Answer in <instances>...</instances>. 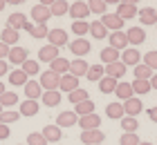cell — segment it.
Listing matches in <instances>:
<instances>
[{
    "label": "cell",
    "instance_id": "obj_1",
    "mask_svg": "<svg viewBox=\"0 0 157 145\" xmlns=\"http://www.w3.org/2000/svg\"><path fill=\"white\" fill-rule=\"evenodd\" d=\"M38 83H40V87L45 92H56V89H59V83H61V76L47 69V71H43V74H40V81Z\"/></svg>",
    "mask_w": 157,
    "mask_h": 145
},
{
    "label": "cell",
    "instance_id": "obj_2",
    "mask_svg": "<svg viewBox=\"0 0 157 145\" xmlns=\"http://www.w3.org/2000/svg\"><path fill=\"white\" fill-rule=\"evenodd\" d=\"M47 40H49V45H52V47H59V49H61V47L67 45V31H65V29H61V27L49 29Z\"/></svg>",
    "mask_w": 157,
    "mask_h": 145
},
{
    "label": "cell",
    "instance_id": "obj_3",
    "mask_svg": "<svg viewBox=\"0 0 157 145\" xmlns=\"http://www.w3.org/2000/svg\"><path fill=\"white\" fill-rule=\"evenodd\" d=\"M108 42H110V47L112 49H121V52H126L128 47V36H126V31H112V34H108Z\"/></svg>",
    "mask_w": 157,
    "mask_h": 145
},
{
    "label": "cell",
    "instance_id": "obj_4",
    "mask_svg": "<svg viewBox=\"0 0 157 145\" xmlns=\"http://www.w3.org/2000/svg\"><path fill=\"white\" fill-rule=\"evenodd\" d=\"M49 18H52L49 7H45V5H34V7H32V20H34L36 25H47Z\"/></svg>",
    "mask_w": 157,
    "mask_h": 145
},
{
    "label": "cell",
    "instance_id": "obj_5",
    "mask_svg": "<svg viewBox=\"0 0 157 145\" xmlns=\"http://www.w3.org/2000/svg\"><path fill=\"white\" fill-rule=\"evenodd\" d=\"M137 5L135 2H130V0H124V2H119V7H117V16L121 18V20H130V18H135L137 16Z\"/></svg>",
    "mask_w": 157,
    "mask_h": 145
},
{
    "label": "cell",
    "instance_id": "obj_6",
    "mask_svg": "<svg viewBox=\"0 0 157 145\" xmlns=\"http://www.w3.org/2000/svg\"><path fill=\"white\" fill-rule=\"evenodd\" d=\"M70 16H72L74 20H85L90 16V7L88 2H83V0H76V2L70 5Z\"/></svg>",
    "mask_w": 157,
    "mask_h": 145
},
{
    "label": "cell",
    "instance_id": "obj_7",
    "mask_svg": "<svg viewBox=\"0 0 157 145\" xmlns=\"http://www.w3.org/2000/svg\"><path fill=\"white\" fill-rule=\"evenodd\" d=\"M105 134L101 129H88V132H81V143L85 145H103Z\"/></svg>",
    "mask_w": 157,
    "mask_h": 145
},
{
    "label": "cell",
    "instance_id": "obj_8",
    "mask_svg": "<svg viewBox=\"0 0 157 145\" xmlns=\"http://www.w3.org/2000/svg\"><path fill=\"white\" fill-rule=\"evenodd\" d=\"M126 65L124 63H112V65H105V67H103V71H105V76H108V78H115V81H121V78H124L126 76Z\"/></svg>",
    "mask_w": 157,
    "mask_h": 145
},
{
    "label": "cell",
    "instance_id": "obj_9",
    "mask_svg": "<svg viewBox=\"0 0 157 145\" xmlns=\"http://www.w3.org/2000/svg\"><path fill=\"white\" fill-rule=\"evenodd\" d=\"M70 49H72V54L76 56V58H83L85 54H90V49H92V45L85 38H76V40H72L70 42Z\"/></svg>",
    "mask_w": 157,
    "mask_h": 145
},
{
    "label": "cell",
    "instance_id": "obj_10",
    "mask_svg": "<svg viewBox=\"0 0 157 145\" xmlns=\"http://www.w3.org/2000/svg\"><path fill=\"white\" fill-rule=\"evenodd\" d=\"M101 23L105 29H112V31H124V20H121L117 13H105L101 16Z\"/></svg>",
    "mask_w": 157,
    "mask_h": 145
},
{
    "label": "cell",
    "instance_id": "obj_11",
    "mask_svg": "<svg viewBox=\"0 0 157 145\" xmlns=\"http://www.w3.org/2000/svg\"><path fill=\"white\" fill-rule=\"evenodd\" d=\"M126 36H128V45H132L135 49H137L141 42L146 40V31H144L141 27H132V29H128Z\"/></svg>",
    "mask_w": 157,
    "mask_h": 145
},
{
    "label": "cell",
    "instance_id": "obj_12",
    "mask_svg": "<svg viewBox=\"0 0 157 145\" xmlns=\"http://www.w3.org/2000/svg\"><path fill=\"white\" fill-rule=\"evenodd\" d=\"M72 125H78V116L74 112H61L56 116V127H72Z\"/></svg>",
    "mask_w": 157,
    "mask_h": 145
},
{
    "label": "cell",
    "instance_id": "obj_13",
    "mask_svg": "<svg viewBox=\"0 0 157 145\" xmlns=\"http://www.w3.org/2000/svg\"><path fill=\"white\" fill-rule=\"evenodd\" d=\"M121 63L126 65H135V67H137V65H141V54H139V49H135V47H128L124 54H121Z\"/></svg>",
    "mask_w": 157,
    "mask_h": 145
},
{
    "label": "cell",
    "instance_id": "obj_14",
    "mask_svg": "<svg viewBox=\"0 0 157 145\" xmlns=\"http://www.w3.org/2000/svg\"><path fill=\"white\" fill-rule=\"evenodd\" d=\"M25 96H27V100H38L40 96H43V87H40V83L38 81H27V85H25Z\"/></svg>",
    "mask_w": 157,
    "mask_h": 145
},
{
    "label": "cell",
    "instance_id": "obj_15",
    "mask_svg": "<svg viewBox=\"0 0 157 145\" xmlns=\"http://www.w3.org/2000/svg\"><path fill=\"white\" fill-rule=\"evenodd\" d=\"M78 125H81L83 132H88V129H99L101 127V118H99L97 114H88V116H81V118H78Z\"/></svg>",
    "mask_w": 157,
    "mask_h": 145
},
{
    "label": "cell",
    "instance_id": "obj_16",
    "mask_svg": "<svg viewBox=\"0 0 157 145\" xmlns=\"http://www.w3.org/2000/svg\"><path fill=\"white\" fill-rule=\"evenodd\" d=\"M49 71H54V74H59V76L70 74V60H67V58H63V56H59L56 60L49 63Z\"/></svg>",
    "mask_w": 157,
    "mask_h": 145
},
{
    "label": "cell",
    "instance_id": "obj_17",
    "mask_svg": "<svg viewBox=\"0 0 157 145\" xmlns=\"http://www.w3.org/2000/svg\"><path fill=\"white\" fill-rule=\"evenodd\" d=\"M74 89H78V78H74L72 74H65V76H61V83H59V92L72 94Z\"/></svg>",
    "mask_w": 157,
    "mask_h": 145
},
{
    "label": "cell",
    "instance_id": "obj_18",
    "mask_svg": "<svg viewBox=\"0 0 157 145\" xmlns=\"http://www.w3.org/2000/svg\"><path fill=\"white\" fill-rule=\"evenodd\" d=\"M88 69H90V63H85L83 58H76V60L70 63V74H72L74 78H81L88 74Z\"/></svg>",
    "mask_w": 157,
    "mask_h": 145
},
{
    "label": "cell",
    "instance_id": "obj_19",
    "mask_svg": "<svg viewBox=\"0 0 157 145\" xmlns=\"http://www.w3.org/2000/svg\"><path fill=\"white\" fill-rule=\"evenodd\" d=\"M59 58V47H52V45H45V47H40L38 49V60L40 63H52Z\"/></svg>",
    "mask_w": 157,
    "mask_h": 145
},
{
    "label": "cell",
    "instance_id": "obj_20",
    "mask_svg": "<svg viewBox=\"0 0 157 145\" xmlns=\"http://www.w3.org/2000/svg\"><path fill=\"white\" fill-rule=\"evenodd\" d=\"M141 110H144V105H141V100H137L135 96L124 103V112H126V116H130V118H137Z\"/></svg>",
    "mask_w": 157,
    "mask_h": 145
},
{
    "label": "cell",
    "instance_id": "obj_21",
    "mask_svg": "<svg viewBox=\"0 0 157 145\" xmlns=\"http://www.w3.org/2000/svg\"><path fill=\"white\" fill-rule=\"evenodd\" d=\"M27 56H29V54H27L25 47H11V49H9V56H7V58H9L11 65H23V63L27 60Z\"/></svg>",
    "mask_w": 157,
    "mask_h": 145
},
{
    "label": "cell",
    "instance_id": "obj_22",
    "mask_svg": "<svg viewBox=\"0 0 157 145\" xmlns=\"http://www.w3.org/2000/svg\"><path fill=\"white\" fill-rule=\"evenodd\" d=\"M105 116H108V118H115V121H121L126 116V112H124V103H110L108 107H105Z\"/></svg>",
    "mask_w": 157,
    "mask_h": 145
},
{
    "label": "cell",
    "instance_id": "obj_23",
    "mask_svg": "<svg viewBox=\"0 0 157 145\" xmlns=\"http://www.w3.org/2000/svg\"><path fill=\"white\" fill-rule=\"evenodd\" d=\"M40 134L45 136V141H52V143H59V141L63 139V132H61V127H56V125H45Z\"/></svg>",
    "mask_w": 157,
    "mask_h": 145
},
{
    "label": "cell",
    "instance_id": "obj_24",
    "mask_svg": "<svg viewBox=\"0 0 157 145\" xmlns=\"http://www.w3.org/2000/svg\"><path fill=\"white\" fill-rule=\"evenodd\" d=\"M18 114L20 116H27V118H29V116H36L38 114V100H23Z\"/></svg>",
    "mask_w": 157,
    "mask_h": 145
},
{
    "label": "cell",
    "instance_id": "obj_25",
    "mask_svg": "<svg viewBox=\"0 0 157 145\" xmlns=\"http://www.w3.org/2000/svg\"><path fill=\"white\" fill-rule=\"evenodd\" d=\"M25 25H27V18H25V13H20V11L11 13V16H9V20H7V27H9V29H13V31L23 29Z\"/></svg>",
    "mask_w": 157,
    "mask_h": 145
},
{
    "label": "cell",
    "instance_id": "obj_26",
    "mask_svg": "<svg viewBox=\"0 0 157 145\" xmlns=\"http://www.w3.org/2000/svg\"><path fill=\"white\" fill-rule=\"evenodd\" d=\"M139 23L148 27V25H157V11L151 9V7H146V9H141L139 11Z\"/></svg>",
    "mask_w": 157,
    "mask_h": 145
},
{
    "label": "cell",
    "instance_id": "obj_27",
    "mask_svg": "<svg viewBox=\"0 0 157 145\" xmlns=\"http://www.w3.org/2000/svg\"><path fill=\"white\" fill-rule=\"evenodd\" d=\"M99 58H101V63H103V67H105V65L119 63V52H117V49H112V47H105V49H101Z\"/></svg>",
    "mask_w": 157,
    "mask_h": 145
},
{
    "label": "cell",
    "instance_id": "obj_28",
    "mask_svg": "<svg viewBox=\"0 0 157 145\" xmlns=\"http://www.w3.org/2000/svg\"><path fill=\"white\" fill-rule=\"evenodd\" d=\"M115 94H117V98H119V100H124V103H126V100H130V98L135 96V92H132V85H130V83H119V85H117V89H115Z\"/></svg>",
    "mask_w": 157,
    "mask_h": 145
},
{
    "label": "cell",
    "instance_id": "obj_29",
    "mask_svg": "<svg viewBox=\"0 0 157 145\" xmlns=\"http://www.w3.org/2000/svg\"><path fill=\"white\" fill-rule=\"evenodd\" d=\"M18 38H20V34L18 31H13V29H2V34H0V42H5L7 47H11V45H18Z\"/></svg>",
    "mask_w": 157,
    "mask_h": 145
},
{
    "label": "cell",
    "instance_id": "obj_30",
    "mask_svg": "<svg viewBox=\"0 0 157 145\" xmlns=\"http://www.w3.org/2000/svg\"><path fill=\"white\" fill-rule=\"evenodd\" d=\"M119 123H121V129H124V134H137V129H139V121H137V118L124 116Z\"/></svg>",
    "mask_w": 157,
    "mask_h": 145
},
{
    "label": "cell",
    "instance_id": "obj_31",
    "mask_svg": "<svg viewBox=\"0 0 157 145\" xmlns=\"http://www.w3.org/2000/svg\"><path fill=\"white\" fill-rule=\"evenodd\" d=\"M27 81H29V76H27L23 69H13V71H9V83H11V85H16V87L23 85V87H25Z\"/></svg>",
    "mask_w": 157,
    "mask_h": 145
},
{
    "label": "cell",
    "instance_id": "obj_32",
    "mask_svg": "<svg viewBox=\"0 0 157 145\" xmlns=\"http://www.w3.org/2000/svg\"><path fill=\"white\" fill-rule=\"evenodd\" d=\"M90 34L94 36L97 40L108 38V29L103 27V23H101V20H94V23H90Z\"/></svg>",
    "mask_w": 157,
    "mask_h": 145
},
{
    "label": "cell",
    "instance_id": "obj_33",
    "mask_svg": "<svg viewBox=\"0 0 157 145\" xmlns=\"http://www.w3.org/2000/svg\"><path fill=\"white\" fill-rule=\"evenodd\" d=\"M40 100H43V105H47V107H56L61 103V92L59 89L56 92H43Z\"/></svg>",
    "mask_w": 157,
    "mask_h": 145
},
{
    "label": "cell",
    "instance_id": "obj_34",
    "mask_svg": "<svg viewBox=\"0 0 157 145\" xmlns=\"http://www.w3.org/2000/svg\"><path fill=\"white\" fill-rule=\"evenodd\" d=\"M117 85H119V81H115V78H108V76H103L101 81H99V89H101V94H115Z\"/></svg>",
    "mask_w": 157,
    "mask_h": 145
},
{
    "label": "cell",
    "instance_id": "obj_35",
    "mask_svg": "<svg viewBox=\"0 0 157 145\" xmlns=\"http://www.w3.org/2000/svg\"><path fill=\"white\" fill-rule=\"evenodd\" d=\"M103 76H105V71H103V65H90L88 74H85V78H88V81H92V83H99Z\"/></svg>",
    "mask_w": 157,
    "mask_h": 145
},
{
    "label": "cell",
    "instance_id": "obj_36",
    "mask_svg": "<svg viewBox=\"0 0 157 145\" xmlns=\"http://www.w3.org/2000/svg\"><path fill=\"white\" fill-rule=\"evenodd\" d=\"M49 11H52V16H65V13H70V2H65V0H54L52 7H49Z\"/></svg>",
    "mask_w": 157,
    "mask_h": 145
},
{
    "label": "cell",
    "instance_id": "obj_37",
    "mask_svg": "<svg viewBox=\"0 0 157 145\" xmlns=\"http://www.w3.org/2000/svg\"><path fill=\"white\" fill-rule=\"evenodd\" d=\"M67 100L74 103V105H78V103H83V100H90V94H88V89L78 87V89H74L72 94H67Z\"/></svg>",
    "mask_w": 157,
    "mask_h": 145
},
{
    "label": "cell",
    "instance_id": "obj_38",
    "mask_svg": "<svg viewBox=\"0 0 157 145\" xmlns=\"http://www.w3.org/2000/svg\"><path fill=\"white\" fill-rule=\"evenodd\" d=\"M74 114L81 118V116H88V114H94V103L92 100H83V103L74 105Z\"/></svg>",
    "mask_w": 157,
    "mask_h": 145
},
{
    "label": "cell",
    "instance_id": "obj_39",
    "mask_svg": "<svg viewBox=\"0 0 157 145\" xmlns=\"http://www.w3.org/2000/svg\"><path fill=\"white\" fill-rule=\"evenodd\" d=\"M151 78H153V69L151 67H146L144 63L135 67V81H151Z\"/></svg>",
    "mask_w": 157,
    "mask_h": 145
},
{
    "label": "cell",
    "instance_id": "obj_40",
    "mask_svg": "<svg viewBox=\"0 0 157 145\" xmlns=\"http://www.w3.org/2000/svg\"><path fill=\"white\" fill-rule=\"evenodd\" d=\"M20 69H23L27 76H36L38 71H40V65H38V60H32V58H27V60L20 65Z\"/></svg>",
    "mask_w": 157,
    "mask_h": 145
},
{
    "label": "cell",
    "instance_id": "obj_41",
    "mask_svg": "<svg viewBox=\"0 0 157 145\" xmlns=\"http://www.w3.org/2000/svg\"><path fill=\"white\" fill-rule=\"evenodd\" d=\"M18 103V94L16 92H5L2 96H0V105H2V110L5 107H13Z\"/></svg>",
    "mask_w": 157,
    "mask_h": 145
},
{
    "label": "cell",
    "instance_id": "obj_42",
    "mask_svg": "<svg viewBox=\"0 0 157 145\" xmlns=\"http://www.w3.org/2000/svg\"><path fill=\"white\" fill-rule=\"evenodd\" d=\"M132 85V92L135 94H139V96H144V94H148L153 89L151 87V81H135V83H130Z\"/></svg>",
    "mask_w": 157,
    "mask_h": 145
},
{
    "label": "cell",
    "instance_id": "obj_43",
    "mask_svg": "<svg viewBox=\"0 0 157 145\" xmlns=\"http://www.w3.org/2000/svg\"><path fill=\"white\" fill-rule=\"evenodd\" d=\"M18 118H20V114L13 112V110H2V114H0V123H2V125H11V123H16Z\"/></svg>",
    "mask_w": 157,
    "mask_h": 145
},
{
    "label": "cell",
    "instance_id": "obj_44",
    "mask_svg": "<svg viewBox=\"0 0 157 145\" xmlns=\"http://www.w3.org/2000/svg\"><path fill=\"white\" fill-rule=\"evenodd\" d=\"M72 31L78 36V38H83V36L90 31V23H85V20H74L72 23Z\"/></svg>",
    "mask_w": 157,
    "mask_h": 145
},
{
    "label": "cell",
    "instance_id": "obj_45",
    "mask_svg": "<svg viewBox=\"0 0 157 145\" xmlns=\"http://www.w3.org/2000/svg\"><path fill=\"white\" fill-rule=\"evenodd\" d=\"M88 7H90V13H101V16H105V9H108V5L103 0H90Z\"/></svg>",
    "mask_w": 157,
    "mask_h": 145
},
{
    "label": "cell",
    "instance_id": "obj_46",
    "mask_svg": "<svg viewBox=\"0 0 157 145\" xmlns=\"http://www.w3.org/2000/svg\"><path fill=\"white\" fill-rule=\"evenodd\" d=\"M47 34H49V29H47V25H34L32 27V31H29V36L32 38H47Z\"/></svg>",
    "mask_w": 157,
    "mask_h": 145
},
{
    "label": "cell",
    "instance_id": "obj_47",
    "mask_svg": "<svg viewBox=\"0 0 157 145\" xmlns=\"http://www.w3.org/2000/svg\"><path fill=\"white\" fill-rule=\"evenodd\" d=\"M27 145H47V141H45V136L40 132H32L27 136Z\"/></svg>",
    "mask_w": 157,
    "mask_h": 145
},
{
    "label": "cell",
    "instance_id": "obj_48",
    "mask_svg": "<svg viewBox=\"0 0 157 145\" xmlns=\"http://www.w3.org/2000/svg\"><path fill=\"white\" fill-rule=\"evenodd\" d=\"M141 141H139V136L137 134H124L119 139V145H139Z\"/></svg>",
    "mask_w": 157,
    "mask_h": 145
},
{
    "label": "cell",
    "instance_id": "obj_49",
    "mask_svg": "<svg viewBox=\"0 0 157 145\" xmlns=\"http://www.w3.org/2000/svg\"><path fill=\"white\" fill-rule=\"evenodd\" d=\"M144 65L155 71V69H157V52H148V54L144 56Z\"/></svg>",
    "mask_w": 157,
    "mask_h": 145
},
{
    "label": "cell",
    "instance_id": "obj_50",
    "mask_svg": "<svg viewBox=\"0 0 157 145\" xmlns=\"http://www.w3.org/2000/svg\"><path fill=\"white\" fill-rule=\"evenodd\" d=\"M5 139H9V125L0 123V141H5Z\"/></svg>",
    "mask_w": 157,
    "mask_h": 145
},
{
    "label": "cell",
    "instance_id": "obj_51",
    "mask_svg": "<svg viewBox=\"0 0 157 145\" xmlns=\"http://www.w3.org/2000/svg\"><path fill=\"white\" fill-rule=\"evenodd\" d=\"M9 49H11V47H7L5 42H0V60H5V58L9 56Z\"/></svg>",
    "mask_w": 157,
    "mask_h": 145
},
{
    "label": "cell",
    "instance_id": "obj_52",
    "mask_svg": "<svg viewBox=\"0 0 157 145\" xmlns=\"http://www.w3.org/2000/svg\"><path fill=\"white\" fill-rule=\"evenodd\" d=\"M148 118H151L153 123H157V105H155V107H151V110H148Z\"/></svg>",
    "mask_w": 157,
    "mask_h": 145
},
{
    "label": "cell",
    "instance_id": "obj_53",
    "mask_svg": "<svg viewBox=\"0 0 157 145\" xmlns=\"http://www.w3.org/2000/svg\"><path fill=\"white\" fill-rule=\"evenodd\" d=\"M5 74H9V65L5 60H0V76H5Z\"/></svg>",
    "mask_w": 157,
    "mask_h": 145
},
{
    "label": "cell",
    "instance_id": "obj_54",
    "mask_svg": "<svg viewBox=\"0 0 157 145\" xmlns=\"http://www.w3.org/2000/svg\"><path fill=\"white\" fill-rule=\"evenodd\" d=\"M151 87H155V89H157V76H153V78H151Z\"/></svg>",
    "mask_w": 157,
    "mask_h": 145
},
{
    "label": "cell",
    "instance_id": "obj_55",
    "mask_svg": "<svg viewBox=\"0 0 157 145\" xmlns=\"http://www.w3.org/2000/svg\"><path fill=\"white\" fill-rule=\"evenodd\" d=\"M5 92H7V89H5V83H0V96H2Z\"/></svg>",
    "mask_w": 157,
    "mask_h": 145
},
{
    "label": "cell",
    "instance_id": "obj_56",
    "mask_svg": "<svg viewBox=\"0 0 157 145\" xmlns=\"http://www.w3.org/2000/svg\"><path fill=\"white\" fill-rule=\"evenodd\" d=\"M5 9V0H0V11H2Z\"/></svg>",
    "mask_w": 157,
    "mask_h": 145
},
{
    "label": "cell",
    "instance_id": "obj_57",
    "mask_svg": "<svg viewBox=\"0 0 157 145\" xmlns=\"http://www.w3.org/2000/svg\"><path fill=\"white\" fill-rule=\"evenodd\" d=\"M139 145H153V143H139Z\"/></svg>",
    "mask_w": 157,
    "mask_h": 145
},
{
    "label": "cell",
    "instance_id": "obj_58",
    "mask_svg": "<svg viewBox=\"0 0 157 145\" xmlns=\"http://www.w3.org/2000/svg\"><path fill=\"white\" fill-rule=\"evenodd\" d=\"M0 114H2V105H0Z\"/></svg>",
    "mask_w": 157,
    "mask_h": 145
},
{
    "label": "cell",
    "instance_id": "obj_59",
    "mask_svg": "<svg viewBox=\"0 0 157 145\" xmlns=\"http://www.w3.org/2000/svg\"><path fill=\"white\" fill-rule=\"evenodd\" d=\"M155 27H157V25H155Z\"/></svg>",
    "mask_w": 157,
    "mask_h": 145
}]
</instances>
